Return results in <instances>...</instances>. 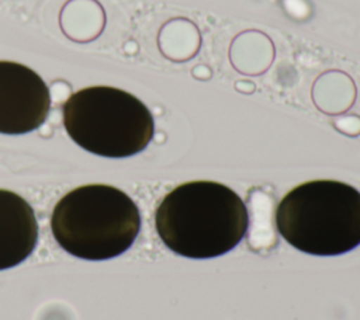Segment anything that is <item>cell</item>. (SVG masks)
Instances as JSON below:
<instances>
[{"label":"cell","mask_w":360,"mask_h":320,"mask_svg":"<svg viewBox=\"0 0 360 320\" xmlns=\"http://www.w3.org/2000/svg\"><path fill=\"white\" fill-rule=\"evenodd\" d=\"M280 236L312 255H340L360 246V191L336 180L290 189L274 213Z\"/></svg>","instance_id":"obj_3"},{"label":"cell","mask_w":360,"mask_h":320,"mask_svg":"<svg viewBox=\"0 0 360 320\" xmlns=\"http://www.w3.org/2000/svg\"><path fill=\"white\" fill-rule=\"evenodd\" d=\"M63 126L82 149L103 157L134 156L149 145L155 122L134 94L110 86L73 93L62 105Z\"/></svg>","instance_id":"obj_4"},{"label":"cell","mask_w":360,"mask_h":320,"mask_svg":"<svg viewBox=\"0 0 360 320\" xmlns=\"http://www.w3.org/2000/svg\"><path fill=\"white\" fill-rule=\"evenodd\" d=\"M51 230L66 253L90 261L110 260L134 244L141 230V213L122 189L87 184L56 202Z\"/></svg>","instance_id":"obj_2"},{"label":"cell","mask_w":360,"mask_h":320,"mask_svg":"<svg viewBox=\"0 0 360 320\" xmlns=\"http://www.w3.org/2000/svg\"><path fill=\"white\" fill-rule=\"evenodd\" d=\"M49 109L51 94L44 79L25 65L0 60V133L35 131Z\"/></svg>","instance_id":"obj_5"},{"label":"cell","mask_w":360,"mask_h":320,"mask_svg":"<svg viewBox=\"0 0 360 320\" xmlns=\"http://www.w3.org/2000/svg\"><path fill=\"white\" fill-rule=\"evenodd\" d=\"M248 225L242 198L229 187L207 180L177 185L155 212V227L163 244L194 260L229 253L245 237Z\"/></svg>","instance_id":"obj_1"},{"label":"cell","mask_w":360,"mask_h":320,"mask_svg":"<svg viewBox=\"0 0 360 320\" xmlns=\"http://www.w3.org/2000/svg\"><path fill=\"white\" fill-rule=\"evenodd\" d=\"M38 241L32 206L18 194L0 188V271L27 260Z\"/></svg>","instance_id":"obj_6"}]
</instances>
